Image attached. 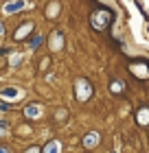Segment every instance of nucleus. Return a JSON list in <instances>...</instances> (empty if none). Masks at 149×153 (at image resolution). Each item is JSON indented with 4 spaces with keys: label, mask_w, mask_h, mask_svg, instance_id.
Returning a JSON list of instances; mask_svg holds the SVG:
<instances>
[{
    "label": "nucleus",
    "mask_w": 149,
    "mask_h": 153,
    "mask_svg": "<svg viewBox=\"0 0 149 153\" xmlns=\"http://www.w3.org/2000/svg\"><path fill=\"white\" fill-rule=\"evenodd\" d=\"M75 94H77V99L79 101H88L90 96H92V88H90V83L86 79H79L75 83Z\"/></svg>",
    "instance_id": "nucleus-1"
},
{
    "label": "nucleus",
    "mask_w": 149,
    "mask_h": 153,
    "mask_svg": "<svg viewBox=\"0 0 149 153\" xmlns=\"http://www.w3.org/2000/svg\"><path fill=\"white\" fill-rule=\"evenodd\" d=\"M108 22H110V11H105V9L97 11L94 16H92V26H94V29H103Z\"/></svg>",
    "instance_id": "nucleus-2"
},
{
    "label": "nucleus",
    "mask_w": 149,
    "mask_h": 153,
    "mask_svg": "<svg viewBox=\"0 0 149 153\" xmlns=\"http://www.w3.org/2000/svg\"><path fill=\"white\" fill-rule=\"evenodd\" d=\"M99 140H101V136H99L97 131H90V134L83 138V147H86V149H92V147H97V144H99Z\"/></svg>",
    "instance_id": "nucleus-3"
},
{
    "label": "nucleus",
    "mask_w": 149,
    "mask_h": 153,
    "mask_svg": "<svg viewBox=\"0 0 149 153\" xmlns=\"http://www.w3.org/2000/svg\"><path fill=\"white\" fill-rule=\"evenodd\" d=\"M26 2L24 0H16V2H7L4 4V13H13V11H20V9H24Z\"/></svg>",
    "instance_id": "nucleus-4"
},
{
    "label": "nucleus",
    "mask_w": 149,
    "mask_h": 153,
    "mask_svg": "<svg viewBox=\"0 0 149 153\" xmlns=\"http://www.w3.org/2000/svg\"><path fill=\"white\" fill-rule=\"evenodd\" d=\"M24 116L26 118H40L42 116V107L40 105H29V107L24 109Z\"/></svg>",
    "instance_id": "nucleus-5"
},
{
    "label": "nucleus",
    "mask_w": 149,
    "mask_h": 153,
    "mask_svg": "<svg viewBox=\"0 0 149 153\" xmlns=\"http://www.w3.org/2000/svg\"><path fill=\"white\" fill-rule=\"evenodd\" d=\"M22 92H20L18 88H4L2 92H0V96H2V99H16V96H20Z\"/></svg>",
    "instance_id": "nucleus-6"
},
{
    "label": "nucleus",
    "mask_w": 149,
    "mask_h": 153,
    "mask_svg": "<svg viewBox=\"0 0 149 153\" xmlns=\"http://www.w3.org/2000/svg\"><path fill=\"white\" fill-rule=\"evenodd\" d=\"M44 153H61V144L57 142V140H51L44 147Z\"/></svg>",
    "instance_id": "nucleus-7"
},
{
    "label": "nucleus",
    "mask_w": 149,
    "mask_h": 153,
    "mask_svg": "<svg viewBox=\"0 0 149 153\" xmlns=\"http://www.w3.org/2000/svg\"><path fill=\"white\" fill-rule=\"evenodd\" d=\"M31 31H33V24H22L18 29V33H16V39H24L26 33H31Z\"/></svg>",
    "instance_id": "nucleus-8"
},
{
    "label": "nucleus",
    "mask_w": 149,
    "mask_h": 153,
    "mask_svg": "<svg viewBox=\"0 0 149 153\" xmlns=\"http://www.w3.org/2000/svg\"><path fill=\"white\" fill-rule=\"evenodd\" d=\"M61 42H64V35H61V33L57 31V33L53 35V39H51V46L55 48V51H59V48H61Z\"/></svg>",
    "instance_id": "nucleus-9"
},
{
    "label": "nucleus",
    "mask_w": 149,
    "mask_h": 153,
    "mask_svg": "<svg viewBox=\"0 0 149 153\" xmlns=\"http://www.w3.org/2000/svg\"><path fill=\"white\" fill-rule=\"evenodd\" d=\"M138 123H140V125H147V123H149V109H147V107H143V109L138 112Z\"/></svg>",
    "instance_id": "nucleus-10"
},
{
    "label": "nucleus",
    "mask_w": 149,
    "mask_h": 153,
    "mask_svg": "<svg viewBox=\"0 0 149 153\" xmlns=\"http://www.w3.org/2000/svg\"><path fill=\"white\" fill-rule=\"evenodd\" d=\"M112 92H123V83L114 81V83H112Z\"/></svg>",
    "instance_id": "nucleus-11"
},
{
    "label": "nucleus",
    "mask_w": 149,
    "mask_h": 153,
    "mask_svg": "<svg viewBox=\"0 0 149 153\" xmlns=\"http://www.w3.org/2000/svg\"><path fill=\"white\" fill-rule=\"evenodd\" d=\"M26 153H40V149H35V147H31V149L26 151Z\"/></svg>",
    "instance_id": "nucleus-12"
},
{
    "label": "nucleus",
    "mask_w": 149,
    "mask_h": 153,
    "mask_svg": "<svg viewBox=\"0 0 149 153\" xmlns=\"http://www.w3.org/2000/svg\"><path fill=\"white\" fill-rule=\"evenodd\" d=\"M0 153H9V149H7V147H0Z\"/></svg>",
    "instance_id": "nucleus-13"
},
{
    "label": "nucleus",
    "mask_w": 149,
    "mask_h": 153,
    "mask_svg": "<svg viewBox=\"0 0 149 153\" xmlns=\"http://www.w3.org/2000/svg\"><path fill=\"white\" fill-rule=\"evenodd\" d=\"M2 31H4V26H2V24H0V33H2Z\"/></svg>",
    "instance_id": "nucleus-14"
},
{
    "label": "nucleus",
    "mask_w": 149,
    "mask_h": 153,
    "mask_svg": "<svg viewBox=\"0 0 149 153\" xmlns=\"http://www.w3.org/2000/svg\"><path fill=\"white\" fill-rule=\"evenodd\" d=\"M0 134H4V127H0Z\"/></svg>",
    "instance_id": "nucleus-15"
}]
</instances>
